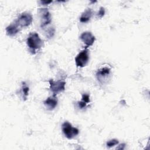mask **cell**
I'll return each instance as SVG.
<instances>
[{
    "label": "cell",
    "instance_id": "cell-12",
    "mask_svg": "<svg viewBox=\"0 0 150 150\" xmlns=\"http://www.w3.org/2000/svg\"><path fill=\"white\" fill-rule=\"evenodd\" d=\"M118 144V141L117 139H111L109 141H108L106 144L107 145V147H112L115 145H117Z\"/></svg>",
    "mask_w": 150,
    "mask_h": 150
},
{
    "label": "cell",
    "instance_id": "cell-14",
    "mask_svg": "<svg viewBox=\"0 0 150 150\" xmlns=\"http://www.w3.org/2000/svg\"><path fill=\"white\" fill-rule=\"evenodd\" d=\"M54 29H53V28H50V29H49L46 31V36L49 38L53 37V36L54 35Z\"/></svg>",
    "mask_w": 150,
    "mask_h": 150
},
{
    "label": "cell",
    "instance_id": "cell-15",
    "mask_svg": "<svg viewBox=\"0 0 150 150\" xmlns=\"http://www.w3.org/2000/svg\"><path fill=\"white\" fill-rule=\"evenodd\" d=\"M81 101L85 102L86 103H90V96L87 94H83L82 95V98H81Z\"/></svg>",
    "mask_w": 150,
    "mask_h": 150
},
{
    "label": "cell",
    "instance_id": "cell-18",
    "mask_svg": "<svg viewBox=\"0 0 150 150\" xmlns=\"http://www.w3.org/2000/svg\"><path fill=\"white\" fill-rule=\"evenodd\" d=\"M51 2H52V1H40V3H41V4H43V5H47V4H49L51 3Z\"/></svg>",
    "mask_w": 150,
    "mask_h": 150
},
{
    "label": "cell",
    "instance_id": "cell-17",
    "mask_svg": "<svg viewBox=\"0 0 150 150\" xmlns=\"http://www.w3.org/2000/svg\"><path fill=\"white\" fill-rule=\"evenodd\" d=\"M77 104H78V107L82 109V108H84L86 107V105H87V103H86L85 102L83 101H79L77 102Z\"/></svg>",
    "mask_w": 150,
    "mask_h": 150
},
{
    "label": "cell",
    "instance_id": "cell-13",
    "mask_svg": "<svg viewBox=\"0 0 150 150\" xmlns=\"http://www.w3.org/2000/svg\"><path fill=\"white\" fill-rule=\"evenodd\" d=\"M29 88L28 87H27L26 86H23L22 88V93L23 94V96L25 98H26L28 96V94H29Z\"/></svg>",
    "mask_w": 150,
    "mask_h": 150
},
{
    "label": "cell",
    "instance_id": "cell-3",
    "mask_svg": "<svg viewBox=\"0 0 150 150\" xmlns=\"http://www.w3.org/2000/svg\"><path fill=\"white\" fill-rule=\"evenodd\" d=\"M33 21V17L30 13L23 12L20 15L15 22L20 27H27L29 26Z\"/></svg>",
    "mask_w": 150,
    "mask_h": 150
},
{
    "label": "cell",
    "instance_id": "cell-8",
    "mask_svg": "<svg viewBox=\"0 0 150 150\" xmlns=\"http://www.w3.org/2000/svg\"><path fill=\"white\" fill-rule=\"evenodd\" d=\"M44 105L49 110H53L57 105V100L55 96L49 97L43 101Z\"/></svg>",
    "mask_w": 150,
    "mask_h": 150
},
{
    "label": "cell",
    "instance_id": "cell-11",
    "mask_svg": "<svg viewBox=\"0 0 150 150\" xmlns=\"http://www.w3.org/2000/svg\"><path fill=\"white\" fill-rule=\"evenodd\" d=\"M110 69L107 67H104L101 68V69L98 70L96 73V76L98 79L100 80L101 79H104L107 76H108L110 74Z\"/></svg>",
    "mask_w": 150,
    "mask_h": 150
},
{
    "label": "cell",
    "instance_id": "cell-16",
    "mask_svg": "<svg viewBox=\"0 0 150 150\" xmlns=\"http://www.w3.org/2000/svg\"><path fill=\"white\" fill-rule=\"evenodd\" d=\"M105 14V9L103 7H100V9L97 13V16L98 18H101Z\"/></svg>",
    "mask_w": 150,
    "mask_h": 150
},
{
    "label": "cell",
    "instance_id": "cell-10",
    "mask_svg": "<svg viewBox=\"0 0 150 150\" xmlns=\"http://www.w3.org/2000/svg\"><path fill=\"white\" fill-rule=\"evenodd\" d=\"M93 11L90 8L86 9L81 15L80 17V21L82 23H86L89 21L92 16Z\"/></svg>",
    "mask_w": 150,
    "mask_h": 150
},
{
    "label": "cell",
    "instance_id": "cell-9",
    "mask_svg": "<svg viewBox=\"0 0 150 150\" xmlns=\"http://www.w3.org/2000/svg\"><path fill=\"white\" fill-rule=\"evenodd\" d=\"M20 27L15 23H11L6 28V34L9 36H13L19 32Z\"/></svg>",
    "mask_w": 150,
    "mask_h": 150
},
{
    "label": "cell",
    "instance_id": "cell-7",
    "mask_svg": "<svg viewBox=\"0 0 150 150\" xmlns=\"http://www.w3.org/2000/svg\"><path fill=\"white\" fill-rule=\"evenodd\" d=\"M80 39L85 44L86 48L93 45L96 40L95 36L90 32H84L82 33L80 36Z\"/></svg>",
    "mask_w": 150,
    "mask_h": 150
},
{
    "label": "cell",
    "instance_id": "cell-6",
    "mask_svg": "<svg viewBox=\"0 0 150 150\" xmlns=\"http://www.w3.org/2000/svg\"><path fill=\"white\" fill-rule=\"evenodd\" d=\"M89 59V56L88 54V51L84 49L80 52L75 57L76 64L77 67H83L88 63Z\"/></svg>",
    "mask_w": 150,
    "mask_h": 150
},
{
    "label": "cell",
    "instance_id": "cell-5",
    "mask_svg": "<svg viewBox=\"0 0 150 150\" xmlns=\"http://www.w3.org/2000/svg\"><path fill=\"white\" fill-rule=\"evenodd\" d=\"M38 12L40 18V27L43 28L51 22V15L48 9L46 8H40Z\"/></svg>",
    "mask_w": 150,
    "mask_h": 150
},
{
    "label": "cell",
    "instance_id": "cell-1",
    "mask_svg": "<svg viewBox=\"0 0 150 150\" xmlns=\"http://www.w3.org/2000/svg\"><path fill=\"white\" fill-rule=\"evenodd\" d=\"M26 44L30 52L35 54L36 51L40 49L43 46V41L40 39L37 33L32 32L27 38Z\"/></svg>",
    "mask_w": 150,
    "mask_h": 150
},
{
    "label": "cell",
    "instance_id": "cell-4",
    "mask_svg": "<svg viewBox=\"0 0 150 150\" xmlns=\"http://www.w3.org/2000/svg\"><path fill=\"white\" fill-rule=\"evenodd\" d=\"M50 89L53 93L54 96H56L58 93L63 91L65 90L66 82L62 80L54 81L53 79L49 80Z\"/></svg>",
    "mask_w": 150,
    "mask_h": 150
},
{
    "label": "cell",
    "instance_id": "cell-2",
    "mask_svg": "<svg viewBox=\"0 0 150 150\" xmlns=\"http://www.w3.org/2000/svg\"><path fill=\"white\" fill-rule=\"evenodd\" d=\"M62 131L64 136L68 139H71L79 134V131L77 128L73 127L72 125L67 122L65 121L62 125Z\"/></svg>",
    "mask_w": 150,
    "mask_h": 150
},
{
    "label": "cell",
    "instance_id": "cell-19",
    "mask_svg": "<svg viewBox=\"0 0 150 150\" xmlns=\"http://www.w3.org/2000/svg\"><path fill=\"white\" fill-rule=\"evenodd\" d=\"M120 148H117V149H123L124 148V146H125V144H121L120 145Z\"/></svg>",
    "mask_w": 150,
    "mask_h": 150
}]
</instances>
